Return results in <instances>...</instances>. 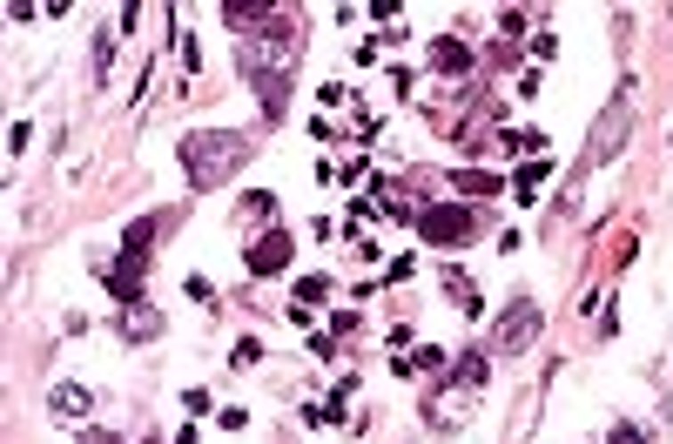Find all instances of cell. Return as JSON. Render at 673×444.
<instances>
[{
	"instance_id": "obj_1",
	"label": "cell",
	"mask_w": 673,
	"mask_h": 444,
	"mask_svg": "<svg viewBox=\"0 0 673 444\" xmlns=\"http://www.w3.org/2000/svg\"><path fill=\"white\" fill-rule=\"evenodd\" d=\"M243 162H249V135H236V128H189V135H182V175H189V189L230 182Z\"/></svg>"
},
{
	"instance_id": "obj_2",
	"label": "cell",
	"mask_w": 673,
	"mask_h": 444,
	"mask_svg": "<svg viewBox=\"0 0 673 444\" xmlns=\"http://www.w3.org/2000/svg\"><path fill=\"white\" fill-rule=\"evenodd\" d=\"M539 323H546V317H539V303H532V296L505 303V310H499V323H491V351H499V357L532 351V343H539Z\"/></svg>"
},
{
	"instance_id": "obj_3",
	"label": "cell",
	"mask_w": 673,
	"mask_h": 444,
	"mask_svg": "<svg viewBox=\"0 0 673 444\" xmlns=\"http://www.w3.org/2000/svg\"><path fill=\"white\" fill-rule=\"evenodd\" d=\"M418 236H425L431 249H465V243H472V209H458V202H438V209L418 215Z\"/></svg>"
},
{
	"instance_id": "obj_4",
	"label": "cell",
	"mask_w": 673,
	"mask_h": 444,
	"mask_svg": "<svg viewBox=\"0 0 673 444\" xmlns=\"http://www.w3.org/2000/svg\"><path fill=\"white\" fill-rule=\"evenodd\" d=\"M620 149H627V108H606V115H599V128H593V141H586V155H580V175L606 169Z\"/></svg>"
},
{
	"instance_id": "obj_5",
	"label": "cell",
	"mask_w": 673,
	"mask_h": 444,
	"mask_svg": "<svg viewBox=\"0 0 673 444\" xmlns=\"http://www.w3.org/2000/svg\"><path fill=\"white\" fill-rule=\"evenodd\" d=\"M243 81L263 94V115H270V122H283V108H290V68H249Z\"/></svg>"
},
{
	"instance_id": "obj_6",
	"label": "cell",
	"mask_w": 673,
	"mask_h": 444,
	"mask_svg": "<svg viewBox=\"0 0 673 444\" xmlns=\"http://www.w3.org/2000/svg\"><path fill=\"white\" fill-rule=\"evenodd\" d=\"M296 256V236H283V230H270V236H263V243H249V276H276V270H283V262H290Z\"/></svg>"
},
{
	"instance_id": "obj_7",
	"label": "cell",
	"mask_w": 673,
	"mask_h": 444,
	"mask_svg": "<svg viewBox=\"0 0 673 444\" xmlns=\"http://www.w3.org/2000/svg\"><path fill=\"white\" fill-rule=\"evenodd\" d=\"M88 411H94V391H88V383H75V377L54 383V398H47V417H54V424H81Z\"/></svg>"
},
{
	"instance_id": "obj_8",
	"label": "cell",
	"mask_w": 673,
	"mask_h": 444,
	"mask_svg": "<svg viewBox=\"0 0 673 444\" xmlns=\"http://www.w3.org/2000/svg\"><path fill=\"white\" fill-rule=\"evenodd\" d=\"M472 68H478V54L458 34H438V41H431V75H472Z\"/></svg>"
},
{
	"instance_id": "obj_9",
	"label": "cell",
	"mask_w": 673,
	"mask_h": 444,
	"mask_svg": "<svg viewBox=\"0 0 673 444\" xmlns=\"http://www.w3.org/2000/svg\"><path fill=\"white\" fill-rule=\"evenodd\" d=\"M485 370H491L485 351H465L458 364H451V391H444V398H458V391H485Z\"/></svg>"
},
{
	"instance_id": "obj_10",
	"label": "cell",
	"mask_w": 673,
	"mask_h": 444,
	"mask_svg": "<svg viewBox=\"0 0 673 444\" xmlns=\"http://www.w3.org/2000/svg\"><path fill=\"white\" fill-rule=\"evenodd\" d=\"M149 249H155V215H135L122 230V256L128 262H149Z\"/></svg>"
},
{
	"instance_id": "obj_11",
	"label": "cell",
	"mask_w": 673,
	"mask_h": 444,
	"mask_svg": "<svg viewBox=\"0 0 673 444\" xmlns=\"http://www.w3.org/2000/svg\"><path fill=\"white\" fill-rule=\"evenodd\" d=\"M451 189L458 196H499V175L491 169H451Z\"/></svg>"
},
{
	"instance_id": "obj_12",
	"label": "cell",
	"mask_w": 673,
	"mask_h": 444,
	"mask_svg": "<svg viewBox=\"0 0 673 444\" xmlns=\"http://www.w3.org/2000/svg\"><path fill=\"white\" fill-rule=\"evenodd\" d=\"M135 337H162V310H149V303L128 310V343H135Z\"/></svg>"
},
{
	"instance_id": "obj_13",
	"label": "cell",
	"mask_w": 673,
	"mask_h": 444,
	"mask_svg": "<svg viewBox=\"0 0 673 444\" xmlns=\"http://www.w3.org/2000/svg\"><path fill=\"white\" fill-rule=\"evenodd\" d=\"M296 303H304V310L330 303V276H304V283H296Z\"/></svg>"
},
{
	"instance_id": "obj_14",
	"label": "cell",
	"mask_w": 673,
	"mask_h": 444,
	"mask_svg": "<svg viewBox=\"0 0 673 444\" xmlns=\"http://www.w3.org/2000/svg\"><path fill=\"white\" fill-rule=\"evenodd\" d=\"M525 28H532V14H525V7H499V34H505V41H519Z\"/></svg>"
},
{
	"instance_id": "obj_15",
	"label": "cell",
	"mask_w": 673,
	"mask_h": 444,
	"mask_svg": "<svg viewBox=\"0 0 673 444\" xmlns=\"http://www.w3.org/2000/svg\"><path fill=\"white\" fill-rule=\"evenodd\" d=\"M451 303H458L465 317H478V310H485V296H478L472 283H465V276H451Z\"/></svg>"
},
{
	"instance_id": "obj_16",
	"label": "cell",
	"mask_w": 673,
	"mask_h": 444,
	"mask_svg": "<svg viewBox=\"0 0 673 444\" xmlns=\"http://www.w3.org/2000/svg\"><path fill=\"white\" fill-rule=\"evenodd\" d=\"M512 182H519V196L532 202V196H539V182H546V162H525V169L512 175Z\"/></svg>"
},
{
	"instance_id": "obj_17",
	"label": "cell",
	"mask_w": 673,
	"mask_h": 444,
	"mask_svg": "<svg viewBox=\"0 0 673 444\" xmlns=\"http://www.w3.org/2000/svg\"><path fill=\"white\" fill-rule=\"evenodd\" d=\"M115 68V34H94V81Z\"/></svg>"
},
{
	"instance_id": "obj_18",
	"label": "cell",
	"mask_w": 673,
	"mask_h": 444,
	"mask_svg": "<svg viewBox=\"0 0 673 444\" xmlns=\"http://www.w3.org/2000/svg\"><path fill=\"white\" fill-rule=\"evenodd\" d=\"M175 54H182V75H196V68H202V47L189 41V34H175Z\"/></svg>"
},
{
	"instance_id": "obj_19",
	"label": "cell",
	"mask_w": 673,
	"mask_h": 444,
	"mask_svg": "<svg viewBox=\"0 0 673 444\" xmlns=\"http://www.w3.org/2000/svg\"><path fill=\"white\" fill-rule=\"evenodd\" d=\"M270 209H276L270 189H249V196H243V215H270Z\"/></svg>"
},
{
	"instance_id": "obj_20",
	"label": "cell",
	"mask_w": 673,
	"mask_h": 444,
	"mask_svg": "<svg viewBox=\"0 0 673 444\" xmlns=\"http://www.w3.org/2000/svg\"><path fill=\"white\" fill-rule=\"evenodd\" d=\"M256 357H263V343H256V337H243V343H236V351H230V364L243 370V364H256Z\"/></svg>"
},
{
	"instance_id": "obj_21",
	"label": "cell",
	"mask_w": 673,
	"mask_h": 444,
	"mask_svg": "<svg viewBox=\"0 0 673 444\" xmlns=\"http://www.w3.org/2000/svg\"><path fill=\"white\" fill-rule=\"evenodd\" d=\"M182 290H189V296H196V303H215V283H209V276H189Z\"/></svg>"
},
{
	"instance_id": "obj_22",
	"label": "cell",
	"mask_w": 673,
	"mask_h": 444,
	"mask_svg": "<svg viewBox=\"0 0 673 444\" xmlns=\"http://www.w3.org/2000/svg\"><path fill=\"white\" fill-rule=\"evenodd\" d=\"M310 357H336V337H330V330H310Z\"/></svg>"
},
{
	"instance_id": "obj_23",
	"label": "cell",
	"mask_w": 673,
	"mask_h": 444,
	"mask_svg": "<svg viewBox=\"0 0 673 444\" xmlns=\"http://www.w3.org/2000/svg\"><path fill=\"white\" fill-rule=\"evenodd\" d=\"M182 404H189V417H209V411H215V398H209V391H189Z\"/></svg>"
},
{
	"instance_id": "obj_24",
	"label": "cell",
	"mask_w": 673,
	"mask_h": 444,
	"mask_svg": "<svg viewBox=\"0 0 673 444\" xmlns=\"http://www.w3.org/2000/svg\"><path fill=\"white\" fill-rule=\"evenodd\" d=\"M606 444H646V438H640L633 424H612V438H606Z\"/></svg>"
},
{
	"instance_id": "obj_25",
	"label": "cell",
	"mask_w": 673,
	"mask_h": 444,
	"mask_svg": "<svg viewBox=\"0 0 673 444\" xmlns=\"http://www.w3.org/2000/svg\"><path fill=\"white\" fill-rule=\"evenodd\" d=\"M81 444H115V431H81Z\"/></svg>"
}]
</instances>
